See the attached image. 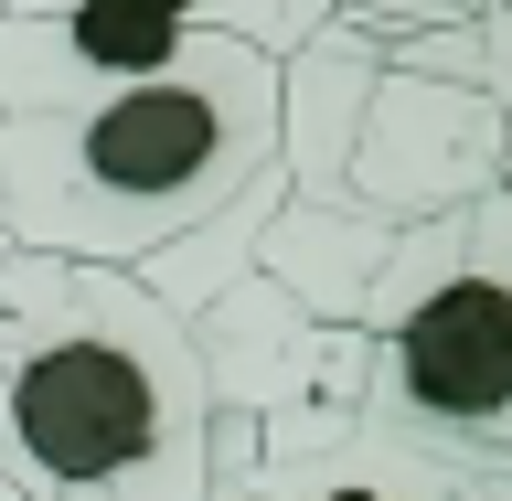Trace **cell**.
<instances>
[{"instance_id":"obj_2","label":"cell","mask_w":512,"mask_h":501,"mask_svg":"<svg viewBox=\"0 0 512 501\" xmlns=\"http://www.w3.org/2000/svg\"><path fill=\"white\" fill-rule=\"evenodd\" d=\"M278 160V64L203 32L171 75L0 118V246L150 267Z\"/></svg>"},{"instance_id":"obj_7","label":"cell","mask_w":512,"mask_h":501,"mask_svg":"<svg viewBox=\"0 0 512 501\" xmlns=\"http://www.w3.org/2000/svg\"><path fill=\"white\" fill-rule=\"evenodd\" d=\"M43 11H139V22L224 32V43H246L267 64H288L310 32H331V0H0V22H43Z\"/></svg>"},{"instance_id":"obj_3","label":"cell","mask_w":512,"mask_h":501,"mask_svg":"<svg viewBox=\"0 0 512 501\" xmlns=\"http://www.w3.org/2000/svg\"><path fill=\"white\" fill-rule=\"evenodd\" d=\"M363 427L352 448L416 501H502L512 470V214L480 192L406 224L363 288Z\"/></svg>"},{"instance_id":"obj_1","label":"cell","mask_w":512,"mask_h":501,"mask_svg":"<svg viewBox=\"0 0 512 501\" xmlns=\"http://www.w3.org/2000/svg\"><path fill=\"white\" fill-rule=\"evenodd\" d=\"M0 480L32 501H214L192 320L118 267L0 246Z\"/></svg>"},{"instance_id":"obj_9","label":"cell","mask_w":512,"mask_h":501,"mask_svg":"<svg viewBox=\"0 0 512 501\" xmlns=\"http://www.w3.org/2000/svg\"><path fill=\"white\" fill-rule=\"evenodd\" d=\"M384 22V32H448V22H491L502 0H331V22Z\"/></svg>"},{"instance_id":"obj_8","label":"cell","mask_w":512,"mask_h":501,"mask_svg":"<svg viewBox=\"0 0 512 501\" xmlns=\"http://www.w3.org/2000/svg\"><path fill=\"white\" fill-rule=\"evenodd\" d=\"M214 501H416L395 470H374L363 448H331V459H288V470H246Z\"/></svg>"},{"instance_id":"obj_5","label":"cell","mask_w":512,"mask_h":501,"mask_svg":"<svg viewBox=\"0 0 512 501\" xmlns=\"http://www.w3.org/2000/svg\"><path fill=\"white\" fill-rule=\"evenodd\" d=\"M502 86L491 75H427V64H374L363 128L342 160V203L374 224H438L480 192H502Z\"/></svg>"},{"instance_id":"obj_10","label":"cell","mask_w":512,"mask_h":501,"mask_svg":"<svg viewBox=\"0 0 512 501\" xmlns=\"http://www.w3.org/2000/svg\"><path fill=\"white\" fill-rule=\"evenodd\" d=\"M0 501H32V491H11V480H0Z\"/></svg>"},{"instance_id":"obj_4","label":"cell","mask_w":512,"mask_h":501,"mask_svg":"<svg viewBox=\"0 0 512 501\" xmlns=\"http://www.w3.org/2000/svg\"><path fill=\"white\" fill-rule=\"evenodd\" d=\"M192 352H203V406H214V491H235L246 470L331 459L363 427V331L310 320L267 278H235L224 299H203Z\"/></svg>"},{"instance_id":"obj_6","label":"cell","mask_w":512,"mask_h":501,"mask_svg":"<svg viewBox=\"0 0 512 501\" xmlns=\"http://www.w3.org/2000/svg\"><path fill=\"white\" fill-rule=\"evenodd\" d=\"M395 235L406 224H374L363 203H278V224H267V246H256V278L278 288V299H299L310 320H352L363 310V288H374V267L395 256Z\"/></svg>"}]
</instances>
